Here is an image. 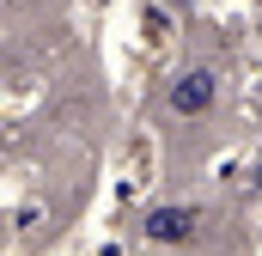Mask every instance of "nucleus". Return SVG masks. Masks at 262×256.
<instances>
[{
  "instance_id": "nucleus-1",
  "label": "nucleus",
  "mask_w": 262,
  "mask_h": 256,
  "mask_svg": "<svg viewBox=\"0 0 262 256\" xmlns=\"http://www.w3.org/2000/svg\"><path fill=\"white\" fill-rule=\"evenodd\" d=\"M171 110H177V116H207V110H213V73H177V79H171Z\"/></svg>"
},
{
  "instance_id": "nucleus-2",
  "label": "nucleus",
  "mask_w": 262,
  "mask_h": 256,
  "mask_svg": "<svg viewBox=\"0 0 262 256\" xmlns=\"http://www.w3.org/2000/svg\"><path fill=\"white\" fill-rule=\"evenodd\" d=\"M146 238H152V244H183V238H195V207H152V214H146Z\"/></svg>"
}]
</instances>
